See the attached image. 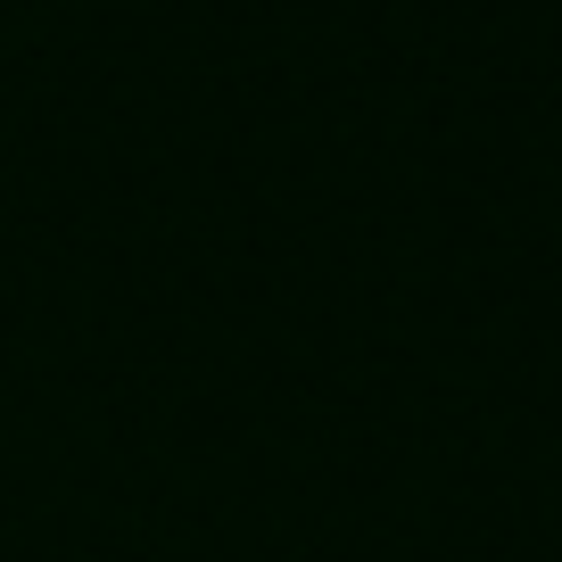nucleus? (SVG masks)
Returning a JSON list of instances; mask_svg holds the SVG:
<instances>
[]
</instances>
